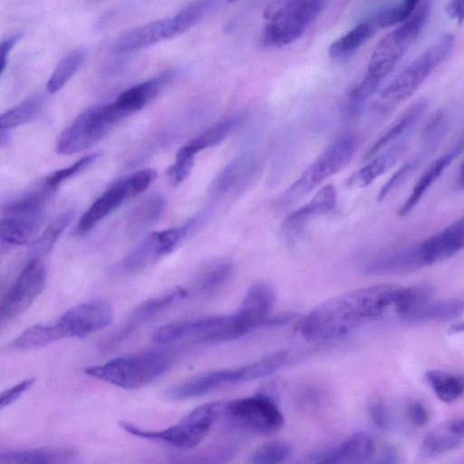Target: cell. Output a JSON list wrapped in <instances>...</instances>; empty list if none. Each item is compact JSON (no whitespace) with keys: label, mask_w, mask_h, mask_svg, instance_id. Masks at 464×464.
<instances>
[{"label":"cell","mask_w":464,"mask_h":464,"mask_svg":"<svg viewBox=\"0 0 464 464\" xmlns=\"http://www.w3.org/2000/svg\"><path fill=\"white\" fill-rule=\"evenodd\" d=\"M398 285L381 284L349 291L314 307L299 322L307 341H323L353 331L393 304Z\"/></svg>","instance_id":"6da1fadb"},{"label":"cell","mask_w":464,"mask_h":464,"mask_svg":"<svg viewBox=\"0 0 464 464\" xmlns=\"http://www.w3.org/2000/svg\"><path fill=\"white\" fill-rule=\"evenodd\" d=\"M113 311L108 302L95 299L76 304L58 318L26 328L11 343L15 349L45 346L68 338H82L109 325Z\"/></svg>","instance_id":"7a4b0ae2"},{"label":"cell","mask_w":464,"mask_h":464,"mask_svg":"<svg viewBox=\"0 0 464 464\" xmlns=\"http://www.w3.org/2000/svg\"><path fill=\"white\" fill-rule=\"evenodd\" d=\"M172 362V355L165 351H145L115 357L104 363L86 367L83 372L114 386L134 390L160 377Z\"/></svg>","instance_id":"3957f363"},{"label":"cell","mask_w":464,"mask_h":464,"mask_svg":"<svg viewBox=\"0 0 464 464\" xmlns=\"http://www.w3.org/2000/svg\"><path fill=\"white\" fill-rule=\"evenodd\" d=\"M225 401H217L198 406L179 422L163 430L142 429L131 422L121 420L119 426L133 436L169 444L180 450H191L207 437L219 416L223 415Z\"/></svg>","instance_id":"277c9868"},{"label":"cell","mask_w":464,"mask_h":464,"mask_svg":"<svg viewBox=\"0 0 464 464\" xmlns=\"http://www.w3.org/2000/svg\"><path fill=\"white\" fill-rule=\"evenodd\" d=\"M326 0H273L264 12L265 46L281 47L296 41L320 14Z\"/></svg>","instance_id":"5b68a950"},{"label":"cell","mask_w":464,"mask_h":464,"mask_svg":"<svg viewBox=\"0 0 464 464\" xmlns=\"http://www.w3.org/2000/svg\"><path fill=\"white\" fill-rule=\"evenodd\" d=\"M429 12L430 4L422 1L406 21L381 39L371 55L366 76L380 83L383 81L422 30Z\"/></svg>","instance_id":"8992f818"},{"label":"cell","mask_w":464,"mask_h":464,"mask_svg":"<svg viewBox=\"0 0 464 464\" xmlns=\"http://www.w3.org/2000/svg\"><path fill=\"white\" fill-rule=\"evenodd\" d=\"M454 44L453 34H445L440 36L380 92V99L387 104H396L407 100L430 72L447 59Z\"/></svg>","instance_id":"52a82bcc"},{"label":"cell","mask_w":464,"mask_h":464,"mask_svg":"<svg viewBox=\"0 0 464 464\" xmlns=\"http://www.w3.org/2000/svg\"><path fill=\"white\" fill-rule=\"evenodd\" d=\"M153 342L160 344L180 343L213 344L234 340L231 317L208 315L166 324L152 334Z\"/></svg>","instance_id":"ba28073f"},{"label":"cell","mask_w":464,"mask_h":464,"mask_svg":"<svg viewBox=\"0 0 464 464\" xmlns=\"http://www.w3.org/2000/svg\"><path fill=\"white\" fill-rule=\"evenodd\" d=\"M296 356L295 352L283 351L244 366L203 372L187 381V390L193 397H199L226 383L266 377L289 364Z\"/></svg>","instance_id":"9c48e42d"},{"label":"cell","mask_w":464,"mask_h":464,"mask_svg":"<svg viewBox=\"0 0 464 464\" xmlns=\"http://www.w3.org/2000/svg\"><path fill=\"white\" fill-rule=\"evenodd\" d=\"M119 121L110 103L90 107L61 133L56 152L72 155L95 144Z\"/></svg>","instance_id":"30bf717a"},{"label":"cell","mask_w":464,"mask_h":464,"mask_svg":"<svg viewBox=\"0 0 464 464\" xmlns=\"http://www.w3.org/2000/svg\"><path fill=\"white\" fill-rule=\"evenodd\" d=\"M223 415L249 431L272 435L284 425V417L272 397L265 393L225 402Z\"/></svg>","instance_id":"8fae6325"},{"label":"cell","mask_w":464,"mask_h":464,"mask_svg":"<svg viewBox=\"0 0 464 464\" xmlns=\"http://www.w3.org/2000/svg\"><path fill=\"white\" fill-rule=\"evenodd\" d=\"M156 176L154 169H140L111 185L84 212L77 224L76 232L84 234L90 231L129 198L147 189Z\"/></svg>","instance_id":"7c38bea8"},{"label":"cell","mask_w":464,"mask_h":464,"mask_svg":"<svg viewBox=\"0 0 464 464\" xmlns=\"http://www.w3.org/2000/svg\"><path fill=\"white\" fill-rule=\"evenodd\" d=\"M46 268L39 257L32 259L20 272L1 303V319L16 318L35 301L46 282Z\"/></svg>","instance_id":"4fadbf2b"},{"label":"cell","mask_w":464,"mask_h":464,"mask_svg":"<svg viewBox=\"0 0 464 464\" xmlns=\"http://www.w3.org/2000/svg\"><path fill=\"white\" fill-rule=\"evenodd\" d=\"M190 224L150 234L122 259L121 269L126 273L139 272L169 254L188 235Z\"/></svg>","instance_id":"5bb4252c"},{"label":"cell","mask_w":464,"mask_h":464,"mask_svg":"<svg viewBox=\"0 0 464 464\" xmlns=\"http://www.w3.org/2000/svg\"><path fill=\"white\" fill-rule=\"evenodd\" d=\"M275 303V293L266 282L253 284L245 295L240 305L231 314L237 336L252 329L268 324L269 314Z\"/></svg>","instance_id":"9a60e30c"},{"label":"cell","mask_w":464,"mask_h":464,"mask_svg":"<svg viewBox=\"0 0 464 464\" xmlns=\"http://www.w3.org/2000/svg\"><path fill=\"white\" fill-rule=\"evenodd\" d=\"M374 454V442L371 435L359 431L351 435L339 445L319 450L306 457L311 463L353 464L364 463Z\"/></svg>","instance_id":"2e32d148"},{"label":"cell","mask_w":464,"mask_h":464,"mask_svg":"<svg viewBox=\"0 0 464 464\" xmlns=\"http://www.w3.org/2000/svg\"><path fill=\"white\" fill-rule=\"evenodd\" d=\"M189 295L188 290L176 286L167 292L149 298L138 305L119 330L106 342V348L113 347L129 336L139 325L159 314L169 306Z\"/></svg>","instance_id":"e0dca14e"},{"label":"cell","mask_w":464,"mask_h":464,"mask_svg":"<svg viewBox=\"0 0 464 464\" xmlns=\"http://www.w3.org/2000/svg\"><path fill=\"white\" fill-rule=\"evenodd\" d=\"M424 265L444 261L464 248V216L417 245Z\"/></svg>","instance_id":"ac0fdd59"},{"label":"cell","mask_w":464,"mask_h":464,"mask_svg":"<svg viewBox=\"0 0 464 464\" xmlns=\"http://www.w3.org/2000/svg\"><path fill=\"white\" fill-rule=\"evenodd\" d=\"M177 35L170 16L150 22L122 34L113 44V51L119 54L135 53Z\"/></svg>","instance_id":"d6986e66"},{"label":"cell","mask_w":464,"mask_h":464,"mask_svg":"<svg viewBox=\"0 0 464 464\" xmlns=\"http://www.w3.org/2000/svg\"><path fill=\"white\" fill-rule=\"evenodd\" d=\"M464 441V417L447 420L430 430L420 442L419 457L431 459L459 448Z\"/></svg>","instance_id":"ffe728a7"},{"label":"cell","mask_w":464,"mask_h":464,"mask_svg":"<svg viewBox=\"0 0 464 464\" xmlns=\"http://www.w3.org/2000/svg\"><path fill=\"white\" fill-rule=\"evenodd\" d=\"M464 150V129L460 133L458 140L454 145L446 151L444 154L438 157L431 164L425 169L420 177L415 186L412 188L411 194L405 199L400 209L398 215L404 217L408 215L422 198L427 189L439 179V177L445 171V169L452 163V161L463 151Z\"/></svg>","instance_id":"44dd1931"},{"label":"cell","mask_w":464,"mask_h":464,"mask_svg":"<svg viewBox=\"0 0 464 464\" xmlns=\"http://www.w3.org/2000/svg\"><path fill=\"white\" fill-rule=\"evenodd\" d=\"M428 105V100L425 98H420L409 105L367 150L364 160L372 159L397 140L412 132Z\"/></svg>","instance_id":"7402d4cb"},{"label":"cell","mask_w":464,"mask_h":464,"mask_svg":"<svg viewBox=\"0 0 464 464\" xmlns=\"http://www.w3.org/2000/svg\"><path fill=\"white\" fill-rule=\"evenodd\" d=\"M423 266L416 245L377 254L363 263L362 270L371 275L399 274L411 272Z\"/></svg>","instance_id":"603a6c76"},{"label":"cell","mask_w":464,"mask_h":464,"mask_svg":"<svg viewBox=\"0 0 464 464\" xmlns=\"http://www.w3.org/2000/svg\"><path fill=\"white\" fill-rule=\"evenodd\" d=\"M411 134L412 132L406 134L382 150L380 155L377 154L370 163L351 176L349 185L360 188L366 187L386 172L403 153Z\"/></svg>","instance_id":"cb8c5ba5"},{"label":"cell","mask_w":464,"mask_h":464,"mask_svg":"<svg viewBox=\"0 0 464 464\" xmlns=\"http://www.w3.org/2000/svg\"><path fill=\"white\" fill-rule=\"evenodd\" d=\"M171 77V72H166L133 85L119 94L112 102L126 118L152 101Z\"/></svg>","instance_id":"d4e9b609"},{"label":"cell","mask_w":464,"mask_h":464,"mask_svg":"<svg viewBox=\"0 0 464 464\" xmlns=\"http://www.w3.org/2000/svg\"><path fill=\"white\" fill-rule=\"evenodd\" d=\"M166 200L160 194H153L143 198L130 212L126 225V234L134 238L143 234L162 215Z\"/></svg>","instance_id":"484cf974"},{"label":"cell","mask_w":464,"mask_h":464,"mask_svg":"<svg viewBox=\"0 0 464 464\" xmlns=\"http://www.w3.org/2000/svg\"><path fill=\"white\" fill-rule=\"evenodd\" d=\"M76 452L66 447H41L1 451V463H63L75 458Z\"/></svg>","instance_id":"4316f807"},{"label":"cell","mask_w":464,"mask_h":464,"mask_svg":"<svg viewBox=\"0 0 464 464\" xmlns=\"http://www.w3.org/2000/svg\"><path fill=\"white\" fill-rule=\"evenodd\" d=\"M335 200L334 187L332 185L323 187L308 203L285 217L284 221L285 228L289 230L301 228L310 218L332 210Z\"/></svg>","instance_id":"83f0119b"},{"label":"cell","mask_w":464,"mask_h":464,"mask_svg":"<svg viewBox=\"0 0 464 464\" xmlns=\"http://www.w3.org/2000/svg\"><path fill=\"white\" fill-rule=\"evenodd\" d=\"M233 272V264L225 258L215 259L205 265L196 275L191 290L196 295H208L227 281Z\"/></svg>","instance_id":"f1b7e54d"},{"label":"cell","mask_w":464,"mask_h":464,"mask_svg":"<svg viewBox=\"0 0 464 464\" xmlns=\"http://www.w3.org/2000/svg\"><path fill=\"white\" fill-rule=\"evenodd\" d=\"M463 312L464 300L461 299H449L437 302L428 301L403 317L402 320L411 324L449 321L459 317Z\"/></svg>","instance_id":"f546056e"},{"label":"cell","mask_w":464,"mask_h":464,"mask_svg":"<svg viewBox=\"0 0 464 464\" xmlns=\"http://www.w3.org/2000/svg\"><path fill=\"white\" fill-rule=\"evenodd\" d=\"M41 216L3 215L0 222L1 242L24 245L33 237Z\"/></svg>","instance_id":"4dcf8cb0"},{"label":"cell","mask_w":464,"mask_h":464,"mask_svg":"<svg viewBox=\"0 0 464 464\" xmlns=\"http://www.w3.org/2000/svg\"><path fill=\"white\" fill-rule=\"evenodd\" d=\"M376 29L377 26L372 17L359 23L331 44L328 49L329 55L334 59L352 55L372 37Z\"/></svg>","instance_id":"1f68e13d"},{"label":"cell","mask_w":464,"mask_h":464,"mask_svg":"<svg viewBox=\"0 0 464 464\" xmlns=\"http://www.w3.org/2000/svg\"><path fill=\"white\" fill-rule=\"evenodd\" d=\"M356 140L353 136L345 135L334 140L316 160L326 178L344 169L351 161Z\"/></svg>","instance_id":"d6a6232c"},{"label":"cell","mask_w":464,"mask_h":464,"mask_svg":"<svg viewBox=\"0 0 464 464\" xmlns=\"http://www.w3.org/2000/svg\"><path fill=\"white\" fill-rule=\"evenodd\" d=\"M429 386L444 402H452L464 393V375L444 371H429L425 375Z\"/></svg>","instance_id":"836d02e7"},{"label":"cell","mask_w":464,"mask_h":464,"mask_svg":"<svg viewBox=\"0 0 464 464\" xmlns=\"http://www.w3.org/2000/svg\"><path fill=\"white\" fill-rule=\"evenodd\" d=\"M243 118L241 115H235L218 121L183 147L189 152L196 155L200 150L210 148L223 141L233 131V130L240 124Z\"/></svg>","instance_id":"e575fe53"},{"label":"cell","mask_w":464,"mask_h":464,"mask_svg":"<svg viewBox=\"0 0 464 464\" xmlns=\"http://www.w3.org/2000/svg\"><path fill=\"white\" fill-rule=\"evenodd\" d=\"M53 191L43 183L38 188L6 204L3 208V215L41 216L45 201Z\"/></svg>","instance_id":"d590c367"},{"label":"cell","mask_w":464,"mask_h":464,"mask_svg":"<svg viewBox=\"0 0 464 464\" xmlns=\"http://www.w3.org/2000/svg\"><path fill=\"white\" fill-rule=\"evenodd\" d=\"M86 58V51L77 48L68 53L56 65L51 74L46 90L49 93L60 91L74 75Z\"/></svg>","instance_id":"8d00e7d4"},{"label":"cell","mask_w":464,"mask_h":464,"mask_svg":"<svg viewBox=\"0 0 464 464\" xmlns=\"http://www.w3.org/2000/svg\"><path fill=\"white\" fill-rule=\"evenodd\" d=\"M44 103V96L33 95L0 116V130H10L34 120Z\"/></svg>","instance_id":"74e56055"},{"label":"cell","mask_w":464,"mask_h":464,"mask_svg":"<svg viewBox=\"0 0 464 464\" xmlns=\"http://www.w3.org/2000/svg\"><path fill=\"white\" fill-rule=\"evenodd\" d=\"M431 294L432 288L427 285H399L392 305L402 319L430 301Z\"/></svg>","instance_id":"f35d334b"},{"label":"cell","mask_w":464,"mask_h":464,"mask_svg":"<svg viewBox=\"0 0 464 464\" xmlns=\"http://www.w3.org/2000/svg\"><path fill=\"white\" fill-rule=\"evenodd\" d=\"M73 218V211L65 210L58 215L39 236L34 243L32 250L35 257L48 254L63 232L70 225Z\"/></svg>","instance_id":"ab89813d"},{"label":"cell","mask_w":464,"mask_h":464,"mask_svg":"<svg viewBox=\"0 0 464 464\" xmlns=\"http://www.w3.org/2000/svg\"><path fill=\"white\" fill-rule=\"evenodd\" d=\"M217 0H195L172 15L177 34L197 24L216 5Z\"/></svg>","instance_id":"60d3db41"},{"label":"cell","mask_w":464,"mask_h":464,"mask_svg":"<svg viewBox=\"0 0 464 464\" xmlns=\"http://www.w3.org/2000/svg\"><path fill=\"white\" fill-rule=\"evenodd\" d=\"M251 165L250 160L244 156L239 157L227 165L215 178L211 191L214 194H222L227 192L249 170Z\"/></svg>","instance_id":"b9f144b4"},{"label":"cell","mask_w":464,"mask_h":464,"mask_svg":"<svg viewBox=\"0 0 464 464\" xmlns=\"http://www.w3.org/2000/svg\"><path fill=\"white\" fill-rule=\"evenodd\" d=\"M291 446L281 440L266 441L256 448L248 458L253 464H276L285 460L291 454Z\"/></svg>","instance_id":"7bdbcfd3"},{"label":"cell","mask_w":464,"mask_h":464,"mask_svg":"<svg viewBox=\"0 0 464 464\" xmlns=\"http://www.w3.org/2000/svg\"><path fill=\"white\" fill-rule=\"evenodd\" d=\"M448 128L447 115L442 111L437 112L424 129L421 150L427 153L432 151L446 134Z\"/></svg>","instance_id":"ee69618b"},{"label":"cell","mask_w":464,"mask_h":464,"mask_svg":"<svg viewBox=\"0 0 464 464\" xmlns=\"http://www.w3.org/2000/svg\"><path fill=\"white\" fill-rule=\"evenodd\" d=\"M98 156V153L90 154L66 168L55 170L44 179V183L54 191L63 182L90 167Z\"/></svg>","instance_id":"f6af8a7d"},{"label":"cell","mask_w":464,"mask_h":464,"mask_svg":"<svg viewBox=\"0 0 464 464\" xmlns=\"http://www.w3.org/2000/svg\"><path fill=\"white\" fill-rule=\"evenodd\" d=\"M195 155L181 147L176 155L174 163L166 171L167 178L172 185L182 183L192 170Z\"/></svg>","instance_id":"bcb514c9"},{"label":"cell","mask_w":464,"mask_h":464,"mask_svg":"<svg viewBox=\"0 0 464 464\" xmlns=\"http://www.w3.org/2000/svg\"><path fill=\"white\" fill-rule=\"evenodd\" d=\"M423 159L424 156L422 154L420 155V153L414 159H411V160L401 165L382 187L378 193V200H383L389 195V193L402 184L418 169Z\"/></svg>","instance_id":"7dc6e473"},{"label":"cell","mask_w":464,"mask_h":464,"mask_svg":"<svg viewBox=\"0 0 464 464\" xmlns=\"http://www.w3.org/2000/svg\"><path fill=\"white\" fill-rule=\"evenodd\" d=\"M368 411L374 424L382 430L390 427V412L385 402L379 398L372 399L368 405Z\"/></svg>","instance_id":"c3c4849f"},{"label":"cell","mask_w":464,"mask_h":464,"mask_svg":"<svg viewBox=\"0 0 464 464\" xmlns=\"http://www.w3.org/2000/svg\"><path fill=\"white\" fill-rule=\"evenodd\" d=\"M34 382V378H26L5 391L1 394L0 408L4 409L16 401L28 389H30Z\"/></svg>","instance_id":"681fc988"},{"label":"cell","mask_w":464,"mask_h":464,"mask_svg":"<svg viewBox=\"0 0 464 464\" xmlns=\"http://www.w3.org/2000/svg\"><path fill=\"white\" fill-rule=\"evenodd\" d=\"M407 414L411 422L416 427L424 426L429 420V412L426 407L418 401L408 404Z\"/></svg>","instance_id":"f907efd6"},{"label":"cell","mask_w":464,"mask_h":464,"mask_svg":"<svg viewBox=\"0 0 464 464\" xmlns=\"http://www.w3.org/2000/svg\"><path fill=\"white\" fill-rule=\"evenodd\" d=\"M20 34H15L2 40L0 46V73L3 74L12 49L20 39Z\"/></svg>","instance_id":"816d5d0a"},{"label":"cell","mask_w":464,"mask_h":464,"mask_svg":"<svg viewBox=\"0 0 464 464\" xmlns=\"http://www.w3.org/2000/svg\"><path fill=\"white\" fill-rule=\"evenodd\" d=\"M446 11L451 19L461 24L464 21V0H450Z\"/></svg>","instance_id":"f5cc1de1"},{"label":"cell","mask_w":464,"mask_h":464,"mask_svg":"<svg viewBox=\"0 0 464 464\" xmlns=\"http://www.w3.org/2000/svg\"><path fill=\"white\" fill-rule=\"evenodd\" d=\"M380 461L382 463H394L396 462V455L392 450H387L382 454Z\"/></svg>","instance_id":"db71d44e"},{"label":"cell","mask_w":464,"mask_h":464,"mask_svg":"<svg viewBox=\"0 0 464 464\" xmlns=\"http://www.w3.org/2000/svg\"><path fill=\"white\" fill-rule=\"evenodd\" d=\"M456 186L459 189H464V160L459 167Z\"/></svg>","instance_id":"11a10c76"},{"label":"cell","mask_w":464,"mask_h":464,"mask_svg":"<svg viewBox=\"0 0 464 464\" xmlns=\"http://www.w3.org/2000/svg\"><path fill=\"white\" fill-rule=\"evenodd\" d=\"M464 332V318L453 324L449 328L450 334H459Z\"/></svg>","instance_id":"9f6ffc18"},{"label":"cell","mask_w":464,"mask_h":464,"mask_svg":"<svg viewBox=\"0 0 464 464\" xmlns=\"http://www.w3.org/2000/svg\"><path fill=\"white\" fill-rule=\"evenodd\" d=\"M402 2L408 8L414 11L420 5V0H402Z\"/></svg>","instance_id":"6f0895ef"},{"label":"cell","mask_w":464,"mask_h":464,"mask_svg":"<svg viewBox=\"0 0 464 464\" xmlns=\"http://www.w3.org/2000/svg\"><path fill=\"white\" fill-rule=\"evenodd\" d=\"M235 1H237V0H227V2H230V3H231V2H235Z\"/></svg>","instance_id":"680465c9"},{"label":"cell","mask_w":464,"mask_h":464,"mask_svg":"<svg viewBox=\"0 0 464 464\" xmlns=\"http://www.w3.org/2000/svg\"><path fill=\"white\" fill-rule=\"evenodd\" d=\"M95 1H98V0H95Z\"/></svg>","instance_id":"91938a15"}]
</instances>
